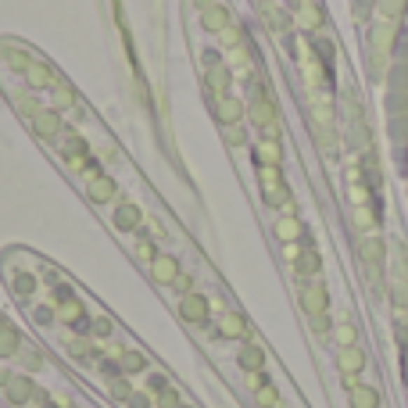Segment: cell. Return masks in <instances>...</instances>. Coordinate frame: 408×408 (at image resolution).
Here are the masks:
<instances>
[{
	"mask_svg": "<svg viewBox=\"0 0 408 408\" xmlns=\"http://www.w3.org/2000/svg\"><path fill=\"white\" fill-rule=\"evenodd\" d=\"M297 294H301V304L308 311V319L330 311V290H326V283H319V279H304V283L297 287Z\"/></svg>",
	"mask_w": 408,
	"mask_h": 408,
	"instance_id": "1",
	"label": "cell"
},
{
	"mask_svg": "<svg viewBox=\"0 0 408 408\" xmlns=\"http://www.w3.org/2000/svg\"><path fill=\"white\" fill-rule=\"evenodd\" d=\"M384 237H365L362 244H358V255H362V262H365V269H369V279L372 283H380V276H384Z\"/></svg>",
	"mask_w": 408,
	"mask_h": 408,
	"instance_id": "2",
	"label": "cell"
},
{
	"mask_svg": "<svg viewBox=\"0 0 408 408\" xmlns=\"http://www.w3.org/2000/svg\"><path fill=\"white\" fill-rule=\"evenodd\" d=\"M208 311H211L208 297H201V294H194V290L179 297V316H183L186 323H194V326H204V323H208Z\"/></svg>",
	"mask_w": 408,
	"mask_h": 408,
	"instance_id": "3",
	"label": "cell"
},
{
	"mask_svg": "<svg viewBox=\"0 0 408 408\" xmlns=\"http://www.w3.org/2000/svg\"><path fill=\"white\" fill-rule=\"evenodd\" d=\"M0 384H4V398H8L11 405H18V408H22V405L33 401V384H29L22 372H8Z\"/></svg>",
	"mask_w": 408,
	"mask_h": 408,
	"instance_id": "4",
	"label": "cell"
},
{
	"mask_svg": "<svg viewBox=\"0 0 408 408\" xmlns=\"http://www.w3.org/2000/svg\"><path fill=\"white\" fill-rule=\"evenodd\" d=\"M337 369L344 372V380H358V372L365 369V351L358 348H340V355H337Z\"/></svg>",
	"mask_w": 408,
	"mask_h": 408,
	"instance_id": "5",
	"label": "cell"
},
{
	"mask_svg": "<svg viewBox=\"0 0 408 408\" xmlns=\"http://www.w3.org/2000/svg\"><path fill=\"white\" fill-rule=\"evenodd\" d=\"M294 272H297L301 279H316V276L323 272V258H319V251H316V247L301 251V255L294 258Z\"/></svg>",
	"mask_w": 408,
	"mask_h": 408,
	"instance_id": "6",
	"label": "cell"
},
{
	"mask_svg": "<svg viewBox=\"0 0 408 408\" xmlns=\"http://www.w3.org/2000/svg\"><path fill=\"white\" fill-rule=\"evenodd\" d=\"M348 398H351V408H380V394H376V387H365L358 380H348Z\"/></svg>",
	"mask_w": 408,
	"mask_h": 408,
	"instance_id": "7",
	"label": "cell"
},
{
	"mask_svg": "<svg viewBox=\"0 0 408 408\" xmlns=\"http://www.w3.org/2000/svg\"><path fill=\"white\" fill-rule=\"evenodd\" d=\"M218 333H223L226 340H240V337H247V319L240 316V311H226V316L218 319Z\"/></svg>",
	"mask_w": 408,
	"mask_h": 408,
	"instance_id": "8",
	"label": "cell"
},
{
	"mask_svg": "<svg viewBox=\"0 0 408 408\" xmlns=\"http://www.w3.org/2000/svg\"><path fill=\"white\" fill-rule=\"evenodd\" d=\"M237 358H240V369H247V372H262L265 369V351L258 348V344H244Z\"/></svg>",
	"mask_w": 408,
	"mask_h": 408,
	"instance_id": "9",
	"label": "cell"
},
{
	"mask_svg": "<svg viewBox=\"0 0 408 408\" xmlns=\"http://www.w3.org/2000/svg\"><path fill=\"white\" fill-rule=\"evenodd\" d=\"M276 237L283 240V244H297L304 237V226L297 223L294 215H287V218H279V223H276Z\"/></svg>",
	"mask_w": 408,
	"mask_h": 408,
	"instance_id": "10",
	"label": "cell"
},
{
	"mask_svg": "<svg viewBox=\"0 0 408 408\" xmlns=\"http://www.w3.org/2000/svg\"><path fill=\"white\" fill-rule=\"evenodd\" d=\"M337 344H340V348H355V344H358V333H355L351 323H340L337 326Z\"/></svg>",
	"mask_w": 408,
	"mask_h": 408,
	"instance_id": "11",
	"label": "cell"
},
{
	"mask_svg": "<svg viewBox=\"0 0 408 408\" xmlns=\"http://www.w3.org/2000/svg\"><path fill=\"white\" fill-rule=\"evenodd\" d=\"M258 405H262V408H272V405H279V394H276V387H272V384L258 391Z\"/></svg>",
	"mask_w": 408,
	"mask_h": 408,
	"instance_id": "12",
	"label": "cell"
},
{
	"mask_svg": "<svg viewBox=\"0 0 408 408\" xmlns=\"http://www.w3.org/2000/svg\"><path fill=\"white\" fill-rule=\"evenodd\" d=\"M311 330H316L319 337H326V333L333 330V323H330V311H326V316H316V319H311Z\"/></svg>",
	"mask_w": 408,
	"mask_h": 408,
	"instance_id": "13",
	"label": "cell"
}]
</instances>
